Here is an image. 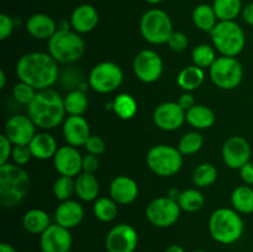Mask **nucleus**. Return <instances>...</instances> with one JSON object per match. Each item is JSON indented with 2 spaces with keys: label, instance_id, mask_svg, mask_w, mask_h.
Here are the masks:
<instances>
[{
  "label": "nucleus",
  "instance_id": "nucleus-41",
  "mask_svg": "<svg viewBox=\"0 0 253 252\" xmlns=\"http://www.w3.org/2000/svg\"><path fill=\"white\" fill-rule=\"evenodd\" d=\"M167 44L172 51L183 52L188 48L189 40H188V36L184 34V32L173 31V34L170 35L169 40H168Z\"/></svg>",
  "mask_w": 253,
  "mask_h": 252
},
{
  "label": "nucleus",
  "instance_id": "nucleus-20",
  "mask_svg": "<svg viewBox=\"0 0 253 252\" xmlns=\"http://www.w3.org/2000/svg\"><path fill=\"white\" fill-rule=\"evenodd\" d=\"M110 198L119 205H128L138 197V185L135 179L127 175H119L114 178L109 187Z\"/></svg>",
  "mask_w": 253,
  "mask_h": 252
},
{
  "label": "nucleus",
  "instance_id": "nucleus-19",
  "mask_svg": "<svg viewBox=\"0 0 253 252\" xmlns=\"http://www.w3.org/2000/svg\"><path fill=\"white\" fill-rule=\"evenodd\" d=\"M62 132L66 142L77 148L85 145L91 136L89 123L82 115L67 116L62 125Z\"/></svg>",
  "mask_w": 253,
  "mask_h": 252
},
{
  "label": "nucleus",
  "instance_id": "nucleus-16",
  "mask_svg": "<svg viewBox=\"0 0 253 252\" xmlns=\"http://www.w3.org/2000/svg\"><path fill=\"white\" fill-rule=\"evenodd\" d=\"M222 160L231 169H240L251 161V146L242 136H231L222 145Z\"/></svg>",
  "mask_w": 253,
  "mask_h": 252
},
{
  "label": "nucleus",
  "instance_id": "nucleus-18",
  "mask_svg": "<svg viewBox=\"0 0 253 252\" xmlns=\"http://www.w3.org/2000/svg\"><path fill=\"white\" fill-rule=\"evenodd\" d=\"M72 239L71 230L58 224H51V226L40 235V247L42 252H71Z\"/></svg>",
  "mask_w": 253,
  "mask_h": 252
},
{
  "label": "nucleus",
  "instance_id": "nucleus-48",
  "mask_svg": "<svg viewBox=\"0 0 253 252\" xmlns=\"http://www.w3.org/2000/svg\"><path fill=\"white\" fill-rule=\"evenodd\" d=\"M178 104H179L185 111H188L190 108H193V106L195 105V99L190 91H184V93L179 96V99H178Z\"/></svg>",
  "mask_w": 253,
  "mask_h": 252
},
{
  "label": "nucleus",
  "instance_id": "nucleus-22",
  "mask_svg": "<svg viewBox=\"0 0 253 252\" xmlns=\"http://www.w3.org/2000/svg\"><path fill=\"white\" fill-rule=\"evenodd\" d=\"M84 217V209L77 200L69 199L61 202L54 211L56 224L71 230L78 226Z\"/></svg>",
  "mask_w": 253,
  "mask_h": 252
},
{
  "label": "nucleus",
  "instance_id": "nucleus-51",
  "mask_svg": "<svg viewBox=\"0 0 253 252\" xmlns=\"http://www.w3.org/2000/svg\"><path fill=\"white\" fill-rule=\"evenodd\" d=\"M165 252H185V250L180 245H170L165 250Z\"/></svg>",
  "mask_w": 253,
  "mask_h": 252
},
{
  "label": "nucleus",
  "instance_id": "nucleus-8",
  "mask_svg": "<svg viewBox=\"0 0 253 252\" xmlns=\"http://www.w3.org/2000/svg\"><path fill=\"white\" fill-rule=\"evenodd\" d=\"M140 31L148 43L163 44L167 43L174 30L167 12L161 9H151L141 17Z\"/></svg>",
  "mask_w": 253,
  "mask_h": 252
},
{
  "label": "nucleus",
  "instance_id": "nucleus-29",
  "mask_svg": "<svg viewBox=\"0 0 253 252\" xmlns=\"http://www.w3.org/2000/svg\"><path fill=\"white\" fill-rule=\"evenodd\" d=\"M232 209L244 215L253 214V188L251 185H239L231 193Z\"/></svg>",
  "mask_w": 253,
  "mask_h": 252
},
{
  "label": "nucleus",
  "instance_id": "nucleus-10",
  "mask_svg": "<svg viewBox=\"0 0 253 252\" xmlns=\"http://www.w3.org/2000/svg\"><path fill=\"white\" fill-rule=\"evenodd\" d=\"M124 79L123 69L115 62L95 64L89 73V86L99 94H110L119 89Z\"/></svg>",
  "mask_w": 253,
  "mask_h": 252
},
{
  "label": "nucleus",
  "instance_id": "nucleus-42",
  "mask_svg": "<svg viewBox=\"0 0 253 252\" xmlns=\"http://www.w3.org/2000/svg\"><path fill=\"white\" fill-rule=\"evenodd\" d=\"M12 161L14 163L19 166H25L26 163H29V161L32 158L31 151H30L29 145L27 146H14L12 148V155H11Z\"/></svg>",
  "mask_w": 253,
  "mask_h": 252
},
{
  "label": "nucleus",
  "instance_id": "nucleus-23",
  "mask_svg": "<svg viewBox=\"0 0 253 252\" xmlns=\"http://www.w3.org/2000/svg\"><path fill=\"white\" fill-rule=\"evenodd\" d=\"M57 22L43 12L31 15L26 21V31L36 40H49L57 32Z\"/></svg>",
  "mask_w": 253,
  "mask_h": 252
},
{
  "label": "nucleus",
  "instance_id": "nucleus-54",
  "mask_svg": "<svg viewBox=\"0 0 253 252\" xmlns=\"http://www.w3.org/2000/svg\"><path fill=\"white\" fill-rule=\"evenodd\" d=\"M146 2H148V4H152V5H157V4H161V2L163 1V0H145Z\"/></svg>",
  "mask_w": 253,
  "mask_h": 252
},
{
  "label": "nucleus",
  "instance_id": "nucleus-45",
  "mask_svg": "<svg viewBox=\"0 0 253 252\" xmlns=\"http://www.w3.org/2000/svg\"><path fill=\"white\" fill-rule=\"evenodd\" d=\"M12 148H14L12 142L6 137L5 133H2L0 136V166L9 162L12 155Z\"/></svg>",
  "mask_w": 253,
  "mask_h": 252
},
{
  "label": "nucleus",
  "instance_id": "nucleus-33",
  "mask_svg": "<svg viewBox=\"0 0 253 252\" xmlns=\"http://www.w3.org/2000/svg\"><path fill=\"white\" fill-rule=\"evenodd\" d=\"M212 7L219 21H235L244 9L241 0H214Z\"/></svg>",
  "mask_w": 253,
  "mask_h": 252
},
{
  "label": "nucleus",
  "instance_id": "nucleus-11",
  "mask_svg": "<svg viewBox=\"0 0 253 252\" xmlns=\"http://www.w3.org/2000/svg\"><path fill=\"white\" fill-rule=\"evenodd\" d=\"M180 212L182 209L177 200L168 195L156 198L146 208V217L148 222L160 229L173 226L179 220Z\"/></svg>",
  "mask_w": 253,
  "mask_h": 252
},
{
  "label": "nucleus",
  "instance_id": "nucleus-37",
  "mask_svg": "<svg viewBox=\"0 0 253 252\" xmlns=\"http://www.w3.org/2000/svg\"><path fill=\"white\" fill-rule=\"evenodd\" d=\"M192 59L194 66L199 67V68H210L217 59L216 49H215V47L207 43L198 44V46L193 49Z\"/></svg>",
  "mask_w": 253,
  "mask_h": 252
},
{
  "label": "nucleus",
  "instance_id": "nucleus-2",
  "mask_svg": "<svg viewBox=\"0 0 253 252\" xmlns=\"http://www.w3.org/2000/svg\"><path fill=\"white\" fill-rule=\"evenodd\" d=\"M26 110L36 127L42 130L56 128L63 123L67 114L63 98L51 88L37 91L34 100L26 106Z\"/></svg>",
  "mask_w": 253,
  "mask_h": 252
},
{
  "label": "nucleus",
  "instance_id": "nucleus-53",
  "mask_svg": "<svg viewBox=\"0 0 253 252\" xmlns=\"http://www.w3.org/2000/svg\"><path fill=\"white\" fill-rule=\"evenodd\" d=\"M180 193H182V192H179V190H178V189H170L169 192H168V197L172 198V199H174V200H178V198H179Z\"/></svg>",
  "mask_w": 253,
  "mask_h": 252
},
{
  "label": "nucleus",
  "instance_id": "nucleus-15",
  "mask_svg": "<svg viewBox=\"0 0 253 252\" xmlns=\"http://www.w3.org/2000/svg\"><path fill=\"white\" fill-rule=\"evenodd\" d=\"M4 133L14 146H27L36 135V125L27 114H16L7 119Z\"/></svg>",
  "mask_w": 253,
  "mask_h": 252
},
{
  "label": "nucleus",
  "instance_id": "nucleus-32",
  "mask_svg": "<svg viewBox=\"0 0 253 252\" xmlns=\"http://www.w3.org/2000/svg\"><path fill=\"white\" fill-rule=\"evenodd\" d=\"M118 205L119 204L113 199V198H98L93 205L94 216L101 222H111L116 216H118Z\"/></svg>",
  "mask_w": 253,
  "mask_h": 252
},
{
  "label": "nucleus",
  "instance_id": "nucleus-24",
  "mask_svg": "<svg viewBox=\"0 0 253 252\" xmlns=\"http://www.w3.org/2000/svg\"><path fill=\"white\" fill-rule=\"evenodd\" d=\"M29 148L32 157L40 161H46L53 158L59 147L57 146L56 138L51 133L43 131V132H36L31 142L29 143Z\"/></svg>",
  "mask_w": 253,
  "mask_h": 252
},
{
  "label": "nucleus",
  "instance_id": "nucleus-6",
  "mask_svg": "<svg viewBox=\"0 0 253 252\" xmlns=\"http://www.w3.org/2000/svg\"><path fill=\"white\" fill-rule=\"evenodd\" d=\"M210 36L215 49L225 57H237L246 44L244 29L236 21H219Z\"/></svg>",
  "mask_w": 253,
  "mask_h": 252
},
{
  "label": "nucleus",
  "instance_id": "nucleus-17",
  "mask_svg": "<svg viewBox=\"0 0 253 252\" xmlns=\"http://www.w3.org/2000/svg\"><path fill=\"white\" fill-rule=\"evenodd\" d=\"M53 166L59 175L76 178L83 172V156L73 146H62L53 157Z\"/></svg>",
  "mask_w": 253,
  "mask_h": 252
},
{
  "label": "nucleus",
  "instance_id": "nucleus-30",
  "mask_svg": "<svg viewBox=\"0 0 253 252\" xmlns=\"http://www.w3.org/2000/svg\"><path fill=\"white\" fill-rule=\"evenodd\" d=\"M205 78L204 69L197 66H188L179 72L177 77V83L184 91L197 90L203 84Z\"/></svg>",
  "mask_w": 253,
  "mask_h": 252
},
{
  "label": "nucleus",
  "instance_id": "nucleus-5",
  "mask_svg": "<svg viewBox=\"0 0 253 252\" xmlns=\"http://www.w3.org/2000/svg\"><path fill=\"white\" fill-rule=\"evenodd\" d=\"M85 42L74 30L58 29L48 40V53L58 63H73L83 56Z\"/></svg>",
  "mask_w": 253,
  "mask_h": 252
},
{
  "label": "nucleus",
  "instance_id": "nucleus-39",
  "mask_svg": "<svg viewBox=\"0 0 253 252\" xmlns=\"http://www.w3.org/2000/svg\"><path fill=\"white\" fill-rule=\"evenodd\" d=\"M73 194H76V184L74 178L59 175L53 184V195L59 202H66L72 199Z\"/></svg>",
  "mask_w": 253,
  "mask_h": 252
},
{
  "label": "nucleus",
  "instance_id": "nucleus-55",
  "mask_svg": "<svg viewBox=\"0 0 253 252\" xmlns=\"http://www.w3.org/2000/svg\"><path fill=\"white\" fill-rule=\"evenodd\" d=\"M193 252H208V251H205V250H195V251Z\"/></svg>",
  "mask_w": 253,
  "mask_h": 252
},
{
  "label": "nucleus",
  "instance_id": "nucleus-1",
  "mask_svg": "<svg viewBox=\"0 0 253 252\" xmlns=\"http://www.w3.org/2000/svg\"><path fill=\"white\" fill-rule=\"evenodd\" d=\"M58 74V62L44 52H30L20 57L16 63L17 78L37 91L51 88Z\"/></svg>",
  "mask_w": 253,
  "mask_h": 252
},
{
  "label": "nucleus",
  "instance_id": "nucleus-7",
  "mask_svg": "<svg viewBox=\"0 0 253 252\" xmlns=\"http://www.w3.org/2000/svg\"><path fill=\"white\" fill-rule=\"evenodd\" d=\"M146 163L152 173L162 178L177 174L183 167V155L178 147L169 145H156L148 150Z\"/></svg>",
  "mask_w": 253,
  "mask_h": 252
},
{
  "label": "nucleus",
  "instance_id": "nucleus-21",
  "mask_svg": "<svg viewBox=\"0 0 253 252\" xmlns=\"http://www.w3.org/2000/svg\"><path fill=\"white\" fill-rule=\"evenodd\" d=\"M99 19L98 10L93 5L82 4L72 11L69 24L78 34H88L98 26Z\"/></svg>",
  "mask_w": 253,
  "mask_h": 252
},
{
  "label": "nucleus",
  "instance_id": "nucleus-13",
  "mask_svg": "<svg viewBox=\"0 0 253 252\" xmlns=\"http://www.w3.org/2000/svg\"><path fill=\"white\" fill-rule=\"evenodd\" d=\"M138 245V234L128 224H119L111 227L105 237L108 252H135Z\"/></svg>",
  "mask_w": 253,
  "mask_h": 252
},
{
  "label": "nucleus",
  "instance_id": "nucleus-50",
  "mask_svg": "<svg viewBox=\"0 0 253 252\" xmlns=\"http://www.w3.org/2000/svg\"><path fill=\"white\" fill-rule=\"evenodd\" d=\"M0 252H17V250L9 242H1L0 244Z\"/></svg>",
  "mask_w": 253,
  "mask_h": 252
},
{
  "label": "nucleus",
  "instance_id": "nucleus-31",
  "mask_svg": "<svg viewBox=\"0 0 253 252\" xmlns=\"http://www.w3.org/2000/svg\"><path fill=\"white\" fill-rule=\"evenodd\" d=\"M113 111L119 119L130 120L136 115L138 105L136 99L127 93H121L115 96L113 101Z\"/></svg>",
  "mask_w": 253,
  "mask_h": 252
},
{
  "label": "nucleus",
  "instance_id": "nucleus-46",
  "mask_svg": "<svg viewBox=\"0 0 253 252\" xmlns=\"http://www.w3.org/2000/svg\"><path fill=\"white\" fill-rule=\"evenodd\" d=\"M99 157L95 155L88 153L86 156H83V172L86 173H95L99 168Z\"/></svg>",
  "mask_w": 253,
  "mask_h": 252
},
{
  "label": "nucleus",
  "instance_id": "nucleus-4",
  "mask_svg": "<svg viewBox=\"0 0 253 252\" xmlns=\"http://www.w3.org/2000/svg\"><path fill=\"white\" fill-rule=\"evenodd\" d=\"M209 234L221 245H232L239 241L245 231V224L240 212L230 208L215 210L209 219Z\"/></svg>",
  "mask_w": 253,
  "mask_h": 252
},
{
  "label": "nucleus",
  "instance_id": "nucleus-43",
  "mask_svg": "<svg viewBox=\"0 0 253 252\" xmlns=\"http://www.w3.org/2000/svg\"><path fill=\"white\" fill-rule=\"evenodd\" d=\"M85 147L86 152L91 153V155H95V156H100L101 153L105 151V141L100 137V136H96V135H91L90 137L88 138L86 143L84 145Z\"/></svg>",
  "mask_w": 253,
  "mask_h": 252
},
{
  "label": "nucleus",
  "instance_id": "nucleus-9",
  "mask_svg": "<svg viewBox=\"0 0 253 252\" xmlns=\"http://www.w3.org/2000/svg\"><path fill=\"white\" fill-rule=\"evenodd\" d=\"M210 78L217 88L232 90L241 84L244 68L236 57H217L215 63L209 68Z\"/></svg>",
  "mask_w": 253,
  "mask_h": 252
},
{
  "label": "nucleus",
  "instance_id": "nucleus-26",
  "mask_svg": "<svg viewBox=\"0 0 253 252\" xmlns=\"http://www.w3.org/2000/svg\"><path fill=\"white\" fill-rule=\"evenodd\" d=\"M22 226L30 234L41 235L51 226V217L44 210L31 209L25 212L22 217Z\"/></svg>",
  "mask_w": 253,
  "mask_h": 252
},
{
  "label": "nucleus",
  "instance_id": "nucleus-14",
  "mask_svg": "<svg viewBox=\"0 0 253 252\" xmlns=\"http://www.w3.org/2000/svg\"><path fill=\"white\" fill-rule=\"evenodd\" d=\"M152 119L160 130L172 132L183 126L185 121V110L178 101H165L156 106Z\"/></svg>",
  "mask_w": 253,
  "mask_h": 252
},
{
  "label": "nucleus",
  "instance_id": "nucleus-36",
  "mask_svg": "<svg viewBox=\"0 0 253 252\" xmlns=\"http://www.w3.org/2000/svg\"><path fill=\"white\" fill-rule=\"evenodd\" d=\"M217 168L212 163H200L193 172V183L197 188H208L217 179Z\"/></svg>",
  "mask_w": 253,
  "mask_h": 252
},
{
  "label": "nucleus",
  "instance_id": "nucleus-34",
  "mask_svg": "<svg viewBox=\"0 0 253 252\" xmlns=\"http://www.w3.org/2000/svg\"><path fill=\"white\" fill-rule=\"evenodd\" d=\"M64 108L68 115H83L89 106L88 96L84 91L76 89L67 94L63 98Z\"/></svg>",
  "mask_w": 253,
  "mask_h": 252
},
{
  "label": "nucleus",
  "instance_id": "nucleus-40",
  "mask_svg": "<svg viewBox=\"0 0 253 252\" xmlns=\"http://www.w3.org/2000/svg\"><path fill=\"white\" fill-rule=\"evenodd\" d=\"M36 89L32 88L30 84L21 81L15 84L14 88H12V96H14L15 100L19 104H22V105L26 106L34 100V98L36 96Z\"/></svg>",
  "mask_w": 253,
  "mask_h": 252
},
{
  "label": "nucleus",
  "instance_id": "nucleus-35",
  "mask_svg": "<svg viewBox=\"0 0 253 252\" xmlns=\"http://www.w3.org/2000/svg\"><path fill=\"white\" fill-rule=\"evenodd\" d=\"M177 202L183 211L197 212L204 207L205 198L199 189L190 188V189H185L180 193Z\"/></svg>",
  "mask_w": 253,
  "mask_h": 252
},
{
  "label": "nucleus",
  "instance_id": "nucleus-38",
  "mask_svg": "<svg viewBox=\"0 0 253 252\" xmlns=\"http://www.w3.org/2000/svg\"><path fill=\"white\" fill-rule=\"evenodd\" d=\"M203 136L198 131H190L185 135L182 136L178 143V150L180 151L183 156H190L194 153L199 152L200 148L203 147Z\"/></svg>",
  "mask_w": 253,
  "mask_h": 252
},
{
  "label": "nucleus",
  "instance_id": "nucleus-44",
  "mask_svg": "<svg viewBox=\"0 0 253 252\" xmlns=\"http://www.w3.org/2000/svg\"><path fill=\"white\" fill-rule=\"evenodd\" d=\"M15 29V21L7 14L0 15V40L4 41L7 37L11 36Z\"/></svg>",
  "mask_w": 253,
  "mask_h": 252
},
{
  "label": "nucleus",
  "instance_id": "nucleus-28",
  "mask_svg": "<svg viewBox=\"0 0 253 252\" xmlns=\"http://www.w3.org/2000/svg\"><path fill=\"white\" fill-rule=\"evenodd\" d=\"M192 20L194 26L204 32H211L219 22L214 7L208 4H200L195 6V9L193 10Z\"/></svg>",
  "mask_w": 253,
  "mask_h": 252
},
{
  "label": "nucleus",
  "instance_id": "nucleus-27",
  "mask_svg": "<svg viewBox=\"0 0 253 252\" xmlns=\"http://www.w3.org/2000/svg\"><path fill=\"white\" fill-rule=\"evenodd\" d=\"M185 121L197 130H205L215 124V114L208 106L195 104L193 108L185 111Z\"/></svg>",
  "mask_w": 253,
  "mask_h": 252
},
{
  "label": "nucleus",
  "instance_id": "nucleus-56",
  "mask_svg": "<svg viewBox=\"0 0 253 252\" xmlns=\"http://www.w3.org/2000/svg\"><path fill=\"white\" fill-rule=\"evenodd\" d=\"M71 252H72V251H71Z\"/></svg>",
  "mask_w": 253,
  "mask_h": 252
},
{
  "label": "nucleus",
  "instance_id": "nucleus-12",
  "mask_svg": "<svg viewBox=\"0 0 253 252\" xmlns=\"http://www.w3.org/2000/svg\"><path fill=\"white\" fill-rule=\"evenodd\" d=\"M133 73L143 83H155L163 73V61L153 49H143L136 54L132 63Z\"/></svg>",
  "mask_w": 253,
  "mask_h": 252
},
{
  "label": "nucleus",
  "instance_id": "nucleus-49",
  "mask_svg": "<svg viewBox=\"0 0 253 252\" xmlns=\"http://www.w3.org/2000/svg\"><path fill=\"white\" fill-rule=\"evenodd\" d=\"M241 15L242 19H244V21L246 22L247 25L253 26V2H250L246 6H244Z\"/></svg>",
  "mask_w": 253,
  "mask_h": 252
},
{
  "label": "nucleus",
  "instance_id": "nucleus-47",
  "mask_svg": "<svg viewBox=\"0 0 253 252\" xmlns=\"http://www.w3.org/2000/svg\"><path fill=\"white\" fill-rule=\"evenodd\" d=\"M239 170L240 175H241V179L244 180L245 184L253 185V161H249Z\"/></svg>",
  "mask_w": 253,
  "mask_h": 252
},
{
  "label": "nucleus",
  "instance_id": "nucleus-25",
  "mask_svg": "<svg viewBox=\"0 0 253 252\" xmlns=\"http://www.w3.org/2000/svg\"><path fill=\"white\" fill-rule=\"evenodd\" d=\"M76 184V195L83 202H93L96 200L100 192L99 180L93 173L82 172L74 178Z\"/></svg>",
  "mask_w": 253,
  "mask_h": 252
},
{
  "label": "nucleus",
  "instance_id": "nucleus-52",
  "mask_svg": "<svg viewBox=\"0 0 253 252\" xmlns=\"http://www.w3.org/2000/svg\"><path fill=\"white\" fill-rule=\"evenodd\" d=\"M6 85V74L4 69H0V89H4Z\"/></svg>",
  "mask_w": 253,
  "mask_h": 252
},
{
  "label": "nucleus",
  "instance_id": "nucleus-3",
  "mask_svg": "<svg viewBox=\"0 0 253 252\" xmlns=\"http://www.w3.org/2000/svg\"><path fill=\"white\" fill-rule=\"evenodd\" d=\"M30 175L16 163L0 166V203L4 208L19 205L30 190Z\"/></svg>",
  "mask_w": 253,
  "mask_h": 252
}]
</instances>
